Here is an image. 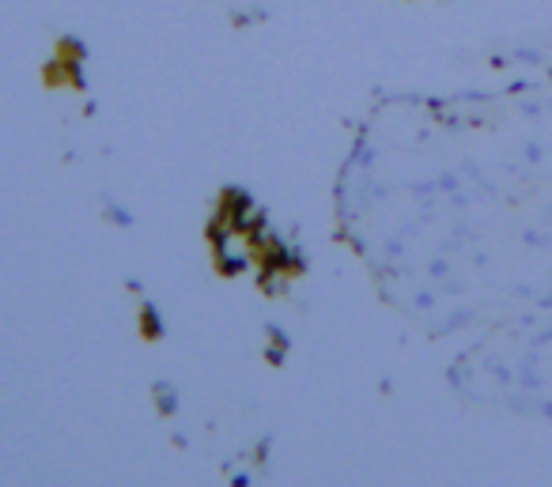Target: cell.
Segmentation results:
<instances>
[{"instance_id": "cell-1", "label": "cell", "mask_w": 552, "mask_h": 487, "mask_svg": "<svg viewBox=\"0 0 552 487\" xmlns=\"http://www.w3.org/2000/svg\"><path fill=\"white\" fill-rule=\"evenodd\" d=\"M208 246H212V265L220 276H242V272L261 269V250L254 231L235 227V223H208Z\"/></svg>"}, {"instance_id": "cell-2", "label": "cell", "mask_w": 552, "mask_h": 487, "mask_svg": "<svg viewBox=\"0 0 552 487\" xmlns=\"http://www.w3.org/2000/svg\"><path fill=\"white\" fill-rule=\"evenodd\" d=\"M212 219H216V223H235V227L254 231L261 219H265V212L250 201V193H242V189H227L224 197H220V204H216Z\"/></svg>"}, {"instance_id": "cell-3", "label": "cell", "mask_w": 552, "mask_h": 487, "mask_svg": "<svg viewBox=\"0 0 552 487\" xmlns=\"http://www.w3.org/2000/svg\"><path fill=\"white\" fill-rule=\"evenodd\" d=\"M515 389H530V393H541L545 389V374H541V363H515Z\"/></svg>"}, {"instance_id": "cell-4", "label": "cell", "mask_w": 552, "mask_h": 487, "mask_svg": "<svg viewBox=\"0 0 552 487\" xmlns=\"http://www.w3.org/2000/svg\"><path fill=\"white\" fill-rule=\"evenodd\" d=\"M348 159H352V163H356L360 170H375V167H379V152H375V144L367 140V133L356 136V144H352V155H348Z\"/></svg>"}, {"instance_id": "cell-5", "label": "cell", "mask_w": 552, "mask_h": 487, "mask_svg": "<svg viewBox=\"0 0 552 487\" xmlns=\"http://www.w3.org/2000/svg\"><path fill=\"white\" fill-rule=\"evenodd\" d=\"M152 401H156V408L163 412V416H174V412L182 408V401H178V389H174L171 382H156V386H152Z\"/></svg>"}, {"instance_id": "cell-6", "label": "cell", "mask_w": 552, "mask_h": 487, "mask_svg": "<svg viewBox=\"0 0 552 487\" xmlns=\"http://www.w3.org/2000/svg\"><path fill=\"white\" fill-rule=\"evenodd\" d=\"M473 321H477V310H473V306H458V310H450V318L439 325V333H435V336L458 333V329H469Z\"/></svg>"}, {"instance_id": "cell-7", "label": "cell", "mask_w": 552, "mask_h": 487, "mask_svg": "<svg viewBox=\"0 0 552 487\" xmlns=\"http://www.w3.org/2000/svg\"><path fill=\"white\" fill-rule=\"evenodd\" d=\"M265 333H269V348H265V355H269L273 363H284V355H288V333H284L280 325H273V321H269Z\"/></svg>"}, {"instance_id": "cell-8", "label": "cell", "mask_w": 552, "mask_h": 487, "mask_svg": "<svg viewBox=\"0 0 552 487\" xmlns=\"http://www.w3.org/2000/svg\"><path fill=\"white\" fill-rule=\"evenodd\" d=\"M481 367H484V374L496 378V386L500 389H515V367H507L503 359H484Z\"/></svg>"}, {"instance_id": "cell-9", "label": "cell", "mask_w": 552, "mask_h": 487, "mask_svg": "<svg viewBox=\"0 0 552 487\" xmlns=\"http://www.w3.org/2000/svg\"><path fill=\"white\" fill-rule=\"evenodd\" d=\"M382 257H386V261H394V265H405V257H409V238L390 235L386 242H382Z\"/></svg>"}, {"instance_id": "cell-10", "label": "cell", "mask_w": 552, "mask_h": 487, "mask_svg": "<svg viewBox=\"0 0 552 487\" xmlns=\"http://www.w3.org/2000/svg\"><path fill=\"white\" fill-rule=\"evenodd\" d=\"M140 329H144V336H148V340H159V336H163V321H159L156 306H152V303L140 306Z\"/></svg>"}, {"instance_id": "cell-11", "label": "cell", "mask_w": 552, "mask_h": 487, "mask_svg": "<svg viewBox=\"0 0 552 487\" xmlns=\"http://www.w3.org/2000/svg\"><path fill=\"white\" fill-rule=\"evenodd\" d=\"M537 401H541V397H537ZM537 401L530 397V389H522V393H511V397H507V408L518 412V416H537Z\"/></svg>"}, {"instance_id": "cell-12", "label": "cell", "mask_w": 552, "mask_h": 487, "mask_svg": "<svg viewBox=\"0 0 552 487\" xmlns=\"http://www.w3.org/2000/svg\"><path fill=\"white\" fill-rule=\"evenodd\" d=\"M447 276H454V257H447V253H435L432 261H428V280H447Z\"/></svg>"}, {"instance_id": "cell-13", "label": "cell", "mask_w": 552, "mask_h": 487, "mask_svg": "<svg viewBox=\"0 0 552 487\" xmlns=\"http://www.w3.org/2000/svg\"><path fill=\"white\" fill-rule=\"evenodd\" d=\"M103 204H106V219H110V223H118V227H125V231L137 223V219H133V212H129L125 204L110 201V197H103Z\"/></svg>"}, {"instance_id": "cell-14", "label": "cell", "mask_w": 552, "mask_h": 487, "mask_svg": "<svg viewBox=\"0 0 552 487\" xmlns=\"http://www.w3.org/2000/svg\"><path fill=\"white\" fill-rule=\"evenodd\" d=\"M462 178H466V174H462L458 167H454V170H439V178H435V182H439V193H443V197H454V193L466 185Z\"/></svg>"}, {"instance_id": "cell-15", "label": "cell", "mask_w": 552, "mask_h": 487, "mask_svg": "<svg viewBox=\"0 0 552 487\" xmlns=\"http://www.w3.org/2000/svg\"><path fill=\"white\" fill-rule=\"evenodd\" d=\"M522 242H526L530 250H549V246H552V231H541V227H526V231H522Z\"/></svg>"}, {"instance_id": "cell-16", "label": "cell", "mask_w": 552, "mask_h": 487, "mask_svg": "<svg viewBox=\"0 0 552 487\" xmlns=\"http://www.w3.org/2000/svg\"><path fill=\"white\" fill-rule=\"evenodd\" d=\"M545 155H549V148H545L541 140H526V148H522V163H526V167H541Z\"/></svg>"}, {"instance_id": "cell-17", "label": "cell", "mask_w": 552, "mask_h": 487, "mask_svg": "<svg viewBox=\"0 0 552 487\" xmlns=\"http://www.w3.org/2000/svg\"><path fill=\"white\" fill-rule=\"evenodd\" d=\"M511 61H518V65H545V53L537 50V46H515Z\"/></svg>"}, {"instance_id": "cell-18", "label": "cell", "mask_w": 552, "mask_h": 487, "mask_svg": "<svg viewBox=\"0 0 552 487\" xmlns=\"http://www.w3.org/2000/svg\"><path fill=\"white\" fill-rule=\"evenodd\" d=\"M413 310H420V314H428V310H435V291H416L413 295Z\"/></svg>"}, {"instance_id": "cell-19", "label": "cell", "mask_w": 552, "mask_h": 487, "mask_svg": "<svg viewBox=\"0 0 552 487\" xmlns=\"http://www.w3.org/2000/svg\"><path fill=\"white\" fill-rule=\"evenodd\" d=\"M231 484H235V487H250V484H254V472H250V469L231 472Z\"/></svg>"}, {"instance_id": "cell-20", "label": "cell", "mask_w": 552, "mask_h": 487, "mask_svg": "<svg viewBox=\"0 0 552 487\" xmlns=\"http://www.w3.org/2000/svg\"><path fill=\"white\" fill-rule=\"evenodd\" d=\"M458 170H462V174H466L469 182H481V178H484V174H481V167H477V163H473V159H466V163H462V167H458Z\"/></svg>"}, {"instance_id": "cell-21", "label": "cell", "mask_w": 552, "mask_h": 487, "mask_svg": "<svg viewBox=\"0 0 552 487\" xmlns=\"http://www.w3.org/2000/svg\"><path fill=\"white\" fill-rule=\"evenodd\" d=\"M530 344H534V348H549V344H552V325H549V329H541V333H537Z\"/></svg>"}, {"instance_id": "cell-22", "label": "cell", "mask_w": 552, "mask_h": 487, "mask_svg": "<svg viewBox=\"0 0 552 487\" xmlns=\"http://www.w3.org/2000/svg\"><path fill=\"white\" fill-rule=\"evenodd\" d=\"M537 416L552 420V397H541V401H537Z\"/></svg>"}]
</instances>
